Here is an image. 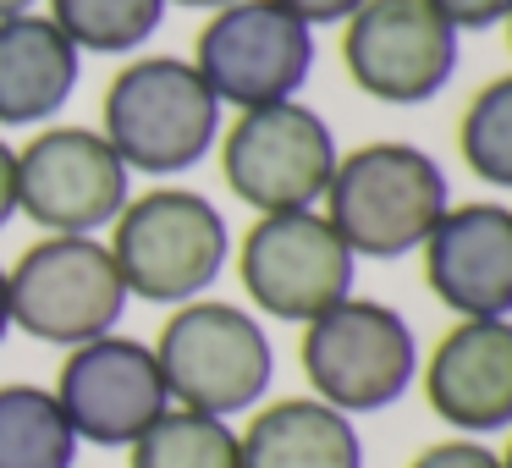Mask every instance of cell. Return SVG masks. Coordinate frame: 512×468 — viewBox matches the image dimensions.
<instances>
[{
  "label": "cell",
  "mask_w": 512,
  "mask_h": 468,
  "mask_svg": "<svg viewBox=\"0 0 512 468\" xmlns=\"http://www.w3.org/2000/svg\"><path fill=\"white\" fill-rule=\"evenodd\" d=\"M226 111L188 56H127L100 100V133L133 177L171 182L215 155Z\"/></svg>",
  "instance_id": "1"
},
{
  "label": "cell",
  "mask_w": 512,
  "mask_h": 468,
  "mask_svg": "<svg viewBox=\"0 0 512 468\" xmlns=\"http://www.w3.org/2000/svg\"><path fill=\"white\" fill-rule=\"evenodd\" d=\"M320 210L353 248V259L386 265V259H408L424 248L435 221L452 210V182L430 149L375 138L336 160Z\"/></svg>",
  "instance_id": "2"
},
{
  "label": "cell",
  "mask_w": 512,
  "mask_h": 468,
  "mask_svg": "<svg viewBox=\"0 0 512 468\" xmlns=\"http://www.w3.org/2000/svg\"><path fill=\"white\" fill-rule=\"evenodd\" d=\"M160 380L171 391V408H193L210 419H243L276 386V342L265 320L243 303L193 298L171 309L155 342Z\"/></svg>",
  "instance_id": "3"
},
{
  "label": "cell",
  "mask_w": 512,
  "mask_h": 468,
  "mask_svg": "<svg viewBox=\"0 0 512 468\" xmlns=\"http://www.w3.org/2000/svg\"><path fill=\"white\" fill-rule=\"evenodd\" d=\"M105 248L127 281V298L182 309L193 298H210V287L226 276L232 226L199 188H144L116 215Z\"/></svg>",
  "instance_id": "4"
},
{
  "label": "cell",
  "mask_w": 512,
  "mask_h": 468,
  "mask_svg": "<svg viewBox=\"0 0 512 468\" xmlns=\"http://www.w3.org/2000/svg\"><path fill=\"white\" fill-rule=\"evenodd\" d=\"M298 331V364L309 380V397L331 402L347 419L397 408L419 386V336L391 303L353 292Z\"/></svg>",
  "instance_id": "5"
},
{
  "label": "cell",
  "mask_w": 512,
  "mask_h": 468,
  "mask_svg": "<svg viewBox=\"0 0 512 468\" xmlns=\"http://www.w3.org/2000/svg\"><path fill=\"white\" fill-rule=\"evenodd\" d=\"M215 155H221V177L232 199H243L254 215H281L320 210L342 149H336L331 122L314 105L276 100L237 111L232 127H221Z\"/></svg>",
  "instance_id": "6"
},
{
  "label": "cell",
  "mask_w": 512,
  "mask_h": 468,
  "mask_svg": "<svg viewBox=\"0 0 512 468\" xmlns=\"http://www.w3.org/2000/svg\"><path fill=\"white\" fill-rule=\"evenodd\" d=\"M232 265L248 292V309L276 325H309L314 314L353 298L358 281L353 248L325 221V210L254 215L243 243L232 248Z\"/></svg>",
  "instance_id": "7"
},
{
  "label": "cell",
  "mask_w": 512,
  "mask_h": 468,
  "mask_svg": "<svg viewBox=\"0 0 512 468\" xmlns=\"http://www.w3.org/2000/svg\"><path fill=\"white\" fill-rule=\"evenodd\" d=\"M12 331L45 347H83L111 336L127 314V281L105 237H39L6 270Z\"/></svg>",
  "instance_id": "8"
},
{
  "label": "cell",
  "mask_w": 512,
  "mask_h": 468,
  "mask_svg": "<svg viewBox=\"0 0 512 468\" xmlns=\"http://www.w3.org/2000/svg\"><path fill=\"white\" fill-rule=\"evenodd\" d=\"M188 61L221 111L298 100L314 72V28L298 23L281 0H232L204 17Z\"/></svg>",
  "instance_id": "9"
},
{
  "label": "cell",
  "mask_w": 512,
  "mask_h": 468,
  "mask_svg": "<svg viewBox=\"0 0 512 468\" xmlns=\"http://www.w3.org/2000/svg\"><path fill=\"white\" fill-rule=\"evenodd\" d=\"M127 199L133 171L100 127H39L17 149V215L45 237H105Z\"/></svg>",
  "instance_id": "10"
},
{
  "label": "cell",
  "mask_w": 512,
  "mask_h": 468,
  "mask_svg": "<svg viewBox=\"0 0 512 468\" xmlns=\"http://www.w3.org/2000/svg\"><path fill=\"white\" fill-rule=\"evenodd\" d=\"M463 61V34L424 0H364L342 23V67L364 100L430 105Z\"/></svg>",
  "instance_id": "11"
},
{
  "label": "cell",
  "mask_w": 512,
  "mask_h": 468,
  "mask_svg": "<svg viewBox=\"0 0 512 468\" xmlns=\"http://www.w3.org/2000/svg\"><path fill=\"white\" fill-rule=\"evenodd\" d=\"M50 391H56L72 435L89 446H105V452H127L171 408L155 347L138 342V336H122V331L94 336L83 347H67L61 375Z\"/></svg>",
  "instance_id": "12"
},
{
  "label": "cell",
  "mask_w": 512,
  "mask_h": 468,
  "mask_svg": "<svg viewBox=\"0 0 512 468\" xmlns=\"http://www.w3.org/2000/svg\"><path fill=\"white\" fill-rule=\"evenodd\" d=\"M419 254L441 309L457 320H512V204H452Z\"/></svg>",
  "instance_id": "13"
},
{
  "label": "cell",
  "mask_w": 512,
  "mask_h": 468,
  "mask_svg": "<svg viewBox=\"0 0 512 468\" xmlns=\"http://www.w3.org/2000/svg\"><path fill=\"white\" fill-rule=\"evenodd\" d=\"M419 386L430 413L452 435L512 430V320H457L430 358H419Z\"/></svg>",
  "instance_id": "14"
},
{
  "label": "cell",
  "mask_w": 512,
  "mask_h": 468,
  "mask_svg": "<svg viewBox=\"0 0 512 468\" xmlns=\"http://www.w3.org/2000/svg\"><path fill=\"white\" fill-rule=\"evenodd\" d=\"M83 50L45 12L0 17V127H45L67 111Z\"/></svg>",
  "instance_id": "15"
},
{
  "label": "cell",
  "mask_w": 512,
  "mask_h": 468,
  "mask_svg": "<svg viewBox=\"0 0 512 468\" xmlns=\"http://www.w3.org/2000/svg\"><path fill=\"white\" fill-rule=\"evenodd\" d=\"M237 457L243 468H364V435L320 397H276L248 413Z\"/></svg>",
  "instance_id": "16"
},
{
  "label": "cell",
  "mask_w": 512,
  "mask_h": 468,
  "mask_svg": "<svg viewBox=\"0 0 512 468\" xmlns=\"http://www.w3.org/2000/svg\"><path fill=\"white\" fill-rule=\"evenodd\" d=\"M78 446L50 386H0V468H78Z\"/></svg>",
  "instance_id": "17"
},
{
  "label": "cell",
  "mask_w": 512,
  "mask_h": 468,
  "mask_svg": "<svg viewBox=\"0 0 512 468\" xmlns=\"http://www.w3.org/2000/svg\"><path fill=\"white\" fill-rule=\"evenodd\" d=\"M166 0H45V17L83 56H138L166 23Z\"/></svg>",
  "instance_id": "18"
},
{
  "label": "cell",
  "mask_w": 512,
  "mask_h": 468,
  "mask_svg": "<svg viewBox=\"0 0 512 468\" xmlns=\"http://www.w3.org/2000/svg\"><path fill=\"white\" fill-rule=\"evenodd\" d=\"M127 468H243L237 424L193 408H166L127 446Z\"/></svg>",
  "instance_id": "19"
},
{
  "label": "cell",
  "mask_w": 512,
  "mask_h": 468,
  "mask_svg": "<svg viewBox=\"0 0 512 468\" xmlns=\"http://www.w3.org/2000/svg\"><path fill=\"white\" fill-rule=\"evenodd\" d=\"M457 155L485 188L512 193V72L490 78L457 116Z\"/></svg>",
  "instance_id": "20"
},
{
  "label": "cell",
  "mask_w": 512,
  "mask_h": 468,
  "mask_svg": "<svg viewBox=\"0 0 512 468\" xmlns=\"http://www.w3.org/2000/svg\"><path fill=\"white\" fill-rule=\"evenodd\" d=\"M408 468H501L496 446L474 441V435H446V441L424 446Z\"/></svg>",
  "instance_id": "21"
},
{
  "label": "cell",
  "mask_w": 512,
  "mask_h": 468,
  "mask_svg": "<svg viewBox=\"0 0 512 468\" xmlns=\"http://www.w3.org/2000/svg\"><path fill=\"white\" fill-rule=\"evenodd\" d=\"M435 17L457 28V34H479V28H496L512 17V0H424Z\"/></svg>",
  "instance_id": "22"
},
{
  "label": "cell",
  "mask_w": 512,
  "mask_h": 468,
  "mask_svg": "<svg viewBox=\"0 0 512 468\" xmlns=\"http://www.w3.org/2000/svg\"><path fill=\"white\" fill-rule=\"evenodd\" d=\"M281 6H287L298 23H309V28H342L364 0H281Z\"/></svg>",
  "instance_id": "23"
},
{
  "label": "cell",
  "mask_w": 512,
  "mask_h": 468,
  "mask_svg": "<svg viewBox=\"0 0 512 468\" xmlns=\"http://www.w3.org/2000/svg\"><path fill=\"white\" fill-rule=\"evenodd\" d=\"M17 221V149L0 138V232Z\"/></svg>",
  "instance_id": "24"
},
{
  "label": "cell",
  "mask_w": 512,
  "mask_h": 468,
  "mask_svg": "<svg viewBox=\"0 0 512 468\" xmlns=\"http://www.w3.org/2000/svg\"><path fill=\"white\" fill-rule=\"evenodd\" d=\"M12 336V287H6V265H0V342Z\"/></svg>",
  "instance_id": "25"
},
{
  "label": "cell",
  "mask_w": 512,
  "mask_h": 468,
  "mask_svg": "<svg viewBox=\"0 0 512 468\" xmlns=\"http://www.w3.org/2000/svg\"><path fill=\"white\" fill-rule=\"evenodd\" d=\"M166 6H188V12H221L232 0H166Z\"/></svg>",
  "instance_id": "26"
},
{
  "label": "cell",
  "mask_w": 512,
  "mask_h": 468,
  "mask_svg": "<svg viewBox=\"0 0 512 468\" xmlns=\"http://www.w3.org/2000/svg\"><path fill=\"white\" fill-rule=\"evenodd\" d=\"M45 0H0V17H17V12H39Z\"/></svg>",
  "instance_id": "27"
},
{
  "label": "cell",
  "mask_w": 512,
  "mask_h": 468,
  "mask_svg": "<svg viewBox=\"0 0 512 468\" xmlns=\"http://www.w3.org/2000/svg\"><path fill=\"white\" fill-rule=\"evenodd\" d=\"M496 457H501V468H512V430H507V446H501Z\"/></svg>",
  "instance_id": "28"
},
{
  "label": "cell",
  "mask_w": 512,
  "mask_h": 468,
  "mask_svg": "<svg viewBox=\"0 0 512 468\" xmlns=\"http://www.w3.org/2000/svg\"><path fill=\"white\" fill-rule=\"evenodd\" d=\"M507 45H512V17H507Z\"/></svg>",
  "instance_id": "29"
}]
</instances>
